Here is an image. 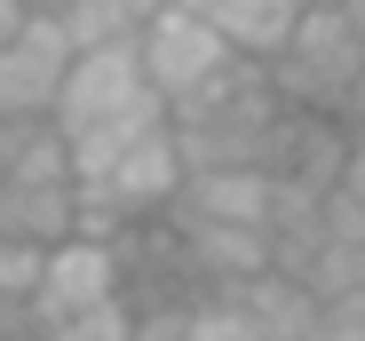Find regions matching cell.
Segmentation results:
<instances>
[{
	"label": "cell",
	"instance_id": "cell-3",
	"mask_svg": "<svg viewBox=\"0 0 365 341\" xmlns=\"http://www.w3.org/2000/svg\"><path fill=\"white\" fill-rule=\"evenodd\" d=\"M128 48H135V64H143V80H151V95H159L167 111L238 64V56L222 48V32H215L207 16H182V9H151Z\"/></svg>",
	"mask_w": 365,
	"mask_h": 341
},
{
	"label": "cell",
	"instance_id": "cell-17",
	"mask_svg": "<svg viewBox=\"0 0 365 341\" xmlns=\"http://www.w3.org/2000/svg\"><path fill=\"white\" fill-rule=\"evenodd\" d=\"M341 310H349V318H357V333H365V286H357V294H349Z\"/></svg>",
	"mask_w": 365,
	"mask_h": 341
},
{
	"label": "cell",
	"instance_id": "cell-9",
	"mask_svg": "<svg viewBox=\"0 0 365 341\" xmlns=\"http://www.w3.org/2000/svg\"><path fill=\"white\" fill-rule=\"evenodd\" d=\"M182 341H262V333L238 318L230 294H199L191 310H182Z\"/></svg>",
	"mask_w": 365,
	"mask_h": 341
},
{
	"label": "cell",
	"instance_id": "cell-2",
	"mask_svg": "<svg viewBox=\"0 0 365 341\" xmlns=\"http://www.w3.org/2000/svg\"><path fill=\"white\" fill-rule=\"evenodd\" d=\"M0 238L9 246H64L72 238V159L48 127H32V143L16 151V167L0 175Z\"/></svg>",
	"mask_w": 365,
	"mask_h": 341
},
{
	"label": "cell",
	"instance_id": "cell-13",
	"mask_svg": "<svg viewBox=\"0 0 365 341\" xmlns=\"http://www.w3.org/2000/svg\"><path fill=\"white\" fill-rule=\"evenodd\" d=\"M341 127L365 135V64H357V80H349V95H341Z\"/></svg>",
	"mask_w": 365,
	"mask_h": 341
},
{
	"label": "cell",
	"instance_id": "cell-16",
	"mask_svg": "<svg viewBox=\"0 0 365 341\" xmlns=\"http://www.w3.org/2000/svg\"><path fill=\"white\" fill-rule=\"evenodd\" d=\"M159 9H182V16H215V0H159Z\"/></svg>",
	"mask_w": 365,
	"mask_h": 341
},
{
	"label": "cell",
	"instance_id": "cell-5",
	"mask_svg": "<svg viewBox=\"0 0 365 341\" xmlns=\"http://www.w3.org/2000/svg\"><path fill=\"white\" fill-rule=\"evenodd\" d=\"M64 72H72V40L56 32V16H24V32L0 48V120L48 127Z\"/></svg>",
	"mask_w": 365,
	"mask_h": 341
},
{
	"label": "cell",
	"instance_id": "cell-11",
	"mask_svg": "<svg viewBox=\"0 0 365 341\" xmlns=\"http://www.w3.org/2000/svg\"><path fill=\"white\" fill-rule=\"evenodd\" d=\"M40 286V246H9L0 238V310H24Z\"/></svg>",
	"mask_w": 365,
	"mask_h": 341
},
{
	"label": "cell",
	"instance_id": "cell-8",
	"mask_svg": "<svg viewBox=\"0 0 365 341\" xmlns=\"http://www.w3.org/2000/svg\"><path fill=\"white\" fill-rule=\"evenodd\" d=\"M230 302H238V318H247L262 341H310L318 333V302L294 286V278H278V270H262V278H247V286H230Z\"/></svg>",
	"mask_w": 365,
	"mask_h": 341
},
{
	"label": "cell",
	"instance_id": "cell-6",
	"mask_svg": "<svg viewBox=\"0 0 365 341\" xmlns=\"http://www.w3.org/2000/svg\"><path fill=\"white\" fill-rule=\"evenodd\" d=\"M270 214H278V183L255 175V167H215V175H182L175 206L159 222H215V231H262L270 238Z\"/></svg>",
	"mask_w": 365,
	"mask_h": 341
},
{
	"label": "cell",
	"instance_id": "cell-12",
	"mask_svg": "<svg viewBox=\"0 0 365 341\" xmlns=\"http://www.w3.org/2000/svg\"><path fill=\"white\" fill-rule=\"evenodd\" d=\"M310 341H365V333H357V318H349V310L334 302V310L318 318V333H310Z\"/></svg>",
	"mask_w": 365,
	"mask_h": 341
},
{
	"label": "cell",
	"instance_id": "cell-18",
	"mask_svg": "<svg viewBox=\"0 0 365 341\" xmlns=\"http://www.w3.org/2000/svg\"><path fill=\"white\" fill-rule=\"evenodd\" d=\"M357 286H365V246H357Z\"/></svg>",
	"mask_w": 365,
	"mask_h": 341
},
{
	"label": "cell",
	"instance_id": "cell-14",
	"mask_svg": "<svg viewBox=\"0 0 365 341\" xmlns=\"http://www.w3.org/2000/svg\"><path fill=\"white\" fill-rule=\"evenodd\" d=\"M334 16H341V32L365 48V0H334Z\"/></svg>",
	"mask_w": 365,
	"mask_h": 341
},
{
	"label": "cell",
	"instance_id": "cell-7",
	"mask_svg": "<svg viewBox=\"0 0 365 341\" xmlns=\"http://www.w3.org/2000/svg\"><path fill=\"white\" fill-rule=\"evenodd\" d=\"M207 24L222 32V48L238 56V64H270V56L294 40V24H302V0H215Z\"/></svg>",
	"mask_w": 365,
	"mask_h": 341
},
{
	"label": "cell",
	"instance_id": "cell-4",
	"mask_svg": "<svg viewBox=\"0 0 365 341\" xmlns=\"http://www.w3.org/2000/svg\"><path fill=\"white\" fill-rule=\"evenodd\" d=\"M103 302H119V246H103V238H64V246L40 254V286H32L24 318H32V333H40V325H64V318H80V310H103Z\"/></svg>",
	"mask_w": 365,
	"mask_h": 341
},
{
	"label": "cell",
	"instance_id": "cell-10",
	"mask_svg": "<svg viewBox=\"0 0 365 341\" xmlns=\"http://www.w3.org/2000/svg\"><path fill=\"white\" fill-rule=\"evenodd\" d=\"M128 333H135L128 302H103V310H80V318H64V325H40L32 341H128Z\"/></svg>",
	"mask_w": 365,
	"mask_h": 341
},
{
	"label": "cell",
	"instance_id": "cell-15",
	"mask_svg": "<svg viewBox=\"0 0 365 341\" xmlns=\"http://www.w3.org/2000/svg\"><path fill=\"white\" fill-rule=\"evenodd\" d=\"M24 16H32V9H16V0H0V48H9V40L24 32Z\"/></svg>",
	"mask_w": 365,
	"mask_h": 341
},
{
	"label": "cell",
	"instance_id": "cell-1",
	"mask_svg": "<svg viewBox=\"0 0 365 341\" xmlns=\"http://www.w3.org/2000/svg\"><path fill=\"white\" fill-rule=\"evenodd\" d=\"M167 135H175L182 175H215V167H255V175H270L278 135H286V103L270 95L262 64H230L222 80H207L199 95H182L167 111Z\"/></svg>",
	"mask_w": 365,
	"mask_h": 341
}]
</instances>
